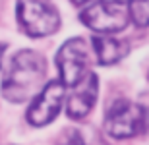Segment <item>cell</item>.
<instances>
[{
    "mask_svg": "<svg viewBox=\"0 0 149 145\" xmlns=\"http://www.w3.org/2000/svg\"><path fill=\"white\" fill-rule=\"evenodd\" d=\"M107 2H116V4H128L130 0H107Z\"/></svg>",
    "mask_w": 149,
    "mask_h": 145,
    "instance_id": "cell-12",
    "label": "cell"
},
{
    "mask_svg": "<svg viewBox=\"0 0 149 145\" xmlns=\"http://www.w3.org/2000/svg\"><path fill=\"white\" fill-rule=\"evenodd\" d=\"M97 93H99V79L95 74L89 72L76 87H72V93H70L66 103L68 118L81 120L87 116L93 108L95 101H97Z\"/></svg>",
    "mask_w": 149,
    "mask_h": 145,
    "instance_id": "cell-7",
    "label": "cell"
},
{
    "mask_svg": "<svg viewBox=\"0 0 149 145\" xmlns=\"http://www.w3.org/2000/svg\"><path fill=\"white\" fill-rule=\"evenodd\" d=\"M79 19L89 29L101 35L118 33L122 29H126L128 23L132 22L128 4H116V2H107V0H99L87 6L79 14Z\"/></svg>",
    "mask_w": 149,
    "mask_h": 145,
    "instance_id": "cell-4",
    "label": "cell"
},
{
    "mask_svg": "<svg viewBox=\"0 0 149 145\" xmlns=\"http://www.w3.org/2000/svg\"><path fill=\"white\" fill-rule=\"evenodd\" d=\"M66 85L62 81H49L41 93L33 99V103L27 108V122L31 126H47L58 116L62 108L64 97H66Z\"/></svg>",
    "mask_w": 149,
    "mask_h": 145,
    "instance_id": "cell-6",
    "label": "cell"
},
{
    "mask_svg": "<svg viewBox=\"0 0 149 145\" xmlns=\"http://www.w3.org/2000/svg\"><path fill=\"white\" fill-rule=\"evenodd\" d=\"M47 64L35 50H19L10 60L2 78V97L10 103H25L43 89Z\"/></svg>",
    "mask_w": 149,
    "mask_h": 145,
    "instance_id": "cell-1",
    "label": "cell"
},
{
    "mask_svg": "<svg viewBox=\"0 0 149 145\" xmlns=\"http://www.w3.org/2000/svg\"><path fill=\"white\" fill-rule=\"evenodd\" d=\"M87 62L89 52L85 41L79 37L66 41L56 52V66H58V74H60V81L66 87H76L89 74Z\"/></svg>",
    "mask_w": 149,
    "mask_h": 145,
    "instance_id": "cell-5",
    "label": "cell"
},
{
    "mask_svg": "<svg viewBox=\"0 0 149 145\" xmlns=\"http://www.w3.org/2000/svg\"><path fill=\"white\" fill-rule=\"evenodd\" d=\"M149 126L147 108L130 101H116L109 106L105 116V130L114 139H126L145 132Z\"/></svg>",
    "mask_w": 149,
    "mask_h": 145,
    "instance_id": "cell-2",
    "label": "cell"
},
{
    "mask_svg": "<svg viewBox=\"0 0 149 145\" xmlns=\"http://www.w3.org/2000/svg\"><path fill=\"white\" fill-rule=\"evenodd\" d=\"M56 145H85V141H83V137H81L79 132H76V130H68V132L62 134V137L58 139Z\"/></svg>",
    "mask_w": 149,
    "mask_h": 145,
    "instance_id": "cell-10",
    "label": "cell"
},
{
    "mask_svg": "<svg viewBox=\"0 0 149 145\" xmlns=\"http://www.w3.org/2000/svg\"><path fill=\"white\" fill-rule=\"evenodd\" d=\"M93 49L97 54V62L103 66H111L120 62L128 54L130 46L126 41H118L111 35H99V37H93Z\"/></svg>",
    "mask_w": 149,
    "mask_h": 145,
    "instance_id": "cell-8",
    "label": "cell"
},
{
    "mask_svg": "<svg viewBox=\"0 0 149 145\" xmlns=\"http://www.w3.org/2000/svg\"><path fill=\"white\" fill-rule=\"evenodd\" d=\"M4 52H6V45L0 43V66H2V56H4Z\"/></svg>",
    "mask_w": 149,
    "mask_h": 145,
    "instance_id": "cell-11",
    "label": "cell"
},
{
    "mask_svg": "<svg viewBox=\"0 0 149 145\" xmlns=\"http://www.w3.org/2000/svg\"><path fill=\"white\" fill-rule=\"evenodd\" d=\"M16 16L19 27L29 37H47L60 27L58 12L45 0H17Z\"/></svg>",
    "mask_w": 149,
    "mask_h": 145,
    "instance_id": "cell-3",
    "label": "cell"
},
{
    "mask_svg": "<svg viewBox=\"0 0 149 145\" xmlns=\"http://www.w3.org/2000/svg\"><path fill=\"white\" fill-rule=\"evenodd\" d=\"M74 4H77V6H81V4H87L89 0H72Z\"/></svg>",
    "mask_w": 149,
    "mask_h": 145,
    "instance_id": "cell-13",
    "label": "cell"
},
{
    "mask_svg": "<svg viewBox=\"0 0 149 145\" xmlns=\"http://www.w3.org/2000/svg\"><path fill=\"white\" fill-rule=\"evenodd\" d=\"M130 17L138 27H147L149 25V0H130Z\"/></svg>",
    "mask_w": 149,
    "mask_h": 145,
    "instance_id": "cell-9",
    "label": "cell"
}]
</instances>
